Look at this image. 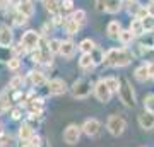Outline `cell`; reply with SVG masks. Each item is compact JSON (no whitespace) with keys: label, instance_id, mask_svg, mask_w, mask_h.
Here are the masks:
<instances>
[{"label":"cell","instance_id":"obj_1","mask_svg":"<svg viewBox=\"0 0 154 147\" xmlns=\"http://www.w3.org/2000/svg\"><path fill=\"white\" fill-rule=\"evenodd\" d=\"M132 58H134V55L130 53V51H127V50L111 48L110 51H106L103 63L108 65V67H125L132 62Z\"/></svg>","mask_w":154,"mask_h":147},{"label":"cell","instance_id":"obj_2","mask_svg":"<svg viewBox=\"0 0 154 147\" xmlns=\"http://www.w3.org/2000/svg\"><path fill=\"white\" fill-rule=\"evenodd\" d=\"M118 94H120L122 103L128 106V108H134L135 106V94H134L132 86L128 84L127 79H122L120 81V87H118Z\"/></svg>","mask_w":154,"mask_h":147},{"label":"cell","instance_id":"obj_3","mask_svg":"<svg viewBox=\"0 0 154 147\" xmlns=\"http://www.w3.org/2000/svg\"><path fill=\"white\" fill-rule=\"evenodd\" d=\"M91 89H93V84L89 79H77L72 86V94L77 99H86L91 94Z\"/></svg>","mask_w":154,"mask_h":147},{"label":"cell","instance_id":"obj_4","mask_svg":"<svg viewBox=\"0 0 154 147\" xmlns=\"http://www.w3.org/2000/svg\"><path fill=\"white\" fill-rule=\"evenodd\" d=\"M106 128H108V132H110L111 135H122L123 132H125L127 128V123L125 120L122 118V116H118V115H113V116H110L108 118V121H106Z\"/></svg>","mask_w":154,"mask_h":147},{"label":"cell","instance_id":"obj_5","mask_svg":"<svg viewBox=\"0 0 154 147\" xmlns=\"http://www.w3.org/2000/svg\"><path fill=\"white\" fill-rule=\"evenodd\" d=\"M39 41H41V36H39V33H36V31H28V33H24V36H22V39H21V43L24 44L26 50L39 48Z\"/></svg>","mask_w":154,"mask_h":147},{"label":"cell","instance_id":"obj_6","mask_svg":"<svg viewBox=\"0 0 154 147\" xmlns=\"http://www.w3.org/2000/svg\"><path fill=\"white\" fill-rule=\"evenodd\" d=\"M81 127L77 125H69L65 128V132H63V140L67 142V144H70V145H74V144H77L79 142V139H81Z\"/></svg>","mask_w":154,"mask_h":147},{"label":"cell","instance_id":"obj_7","mask_svg":"<svg viewBox=\"0 0 154 147\" xmlns=\"http://www.w3.org/2000/svg\"><path fill=\"white\" fill-rule=\"evenodd\" d=\"M65 91H67V86L62 79H53V81L46 82V93L51 94V96H60Z\"/></svg>","mask_w":154,"mask_h":147},{"label":"cell","instance_id":"obj_8","mask_svg":"<svg viewBox=\"0 0 154 147\" xmlns=\"http://www.w3.org/2000/svg\"><path fill=\"white\" fill-rule=\"evenodd\" d=\"M81 128H82V132L86 133V135H89V137H98L99 133H101V123H99L98 120H94V118L86 120Z\"/></svg>","mask_w":154,"mask_h":147},{"label":"cell","instance_id":"obj_9","mask_svg":"<svg viewBox=\"0 0 154 147\" xmlns=\"http://www.w3.org/2000/svg\"><path fill=\"white\" fill-rule=\"evenodd\" d=\"M94 94H96V98H98V101H101V103H108L111 99V91L108 89V86L105 84V81H99L98 84H96V87H94Z\"/></svg>","mask_w":154,"mask_h":147},{"label":"cell","instance_id":"obj_10","mask_svg":"<svg viewBox=\"0 0 154 147\" xmlns=\"http://www.w3.org/2000/svg\"><path fill=\"white\" fill-rule=\"evenodd\" d=\"M12 39H14V34H12L11 27H9V26H2V27H0V46H2V48L11 46Z\"/></svg>","mask_w":154,"mask_h":147},{"label":"cell","instance_id":"obj_11","mask_svg":"<svg viewBox=\"0 0 154 147\" xmlns=\"http://www.w3.org/2000/svg\"><path fill=\"white\" fill-rule=\"evenodd\" d=\"M139 125H140V128H144V130L154 128V113L144 111L142 115H139Z\"/></svg>","mask_w":154,"mask_h":147},{"label":"cell","instance_id":"obj_12","mask_svg":"<svg viewBox=\"0 0 154 147\" xmlns=\"http://www.w3.org/2000/svg\"><path fill=\"white\" fill-rule=\"evenodd\" d=\"M28 111L33 116L41 115V111H43V101L41 99H31V101H28Z\"/></svg>","mask_w":154,"mask_h":147},{"label":"cell","instance_id":"obj_13","mask_svg":"<svg viewBox=\"0 0 154 147\" xmlns=\"http://www.w3.org/2000/svg\"><path fill=\"white\" fill-rule=\"evenodd\" d=\"M120 31H122V26H120L118 21H111L110 24H108V27H106V33H108V36H110L111 39H118Z\"/></svg>","mask_w":154,"mask_h":147},{"label":"cell","instance_id":"obj_14","mask_svg":"<svg viewBox=\"0 0 154 147\" xmlns=\"http://www.w3.org/2000/svg\"><path fill=\"white\" fill-rule=\"evenodd\" d=\"M29 79H31V82H33V86H36V87L46 84V77H45L43 72H38V70L29 72Z\"/></svg>","mask_w":154,"mask_h":147},{"label":"cell","instance_id":"obj_15","mask_svg":"<svg viewBox=\"0 0 154 147\" xmlns=\"http://www.w3.org/2000/svg\"><path fill=\"white\" fill-rule=\"evenodd\" d=\"M74 53H75V44L72 43V41H62L60 55H63L65 58H70Z\"/></svg>","mask_w":154,"mask_h":147},{"label":"cell","instance_id":"obj_16","mask_svg":"<svg viewBox=\"0 0 154 147\" xmlns=\"http://www.w3.org/2000/svg\"><path fill=\"white\" fill-rule=\"evenodd\" d=\"M34 132H33V127H29L28 123L26 125H22L21 128H19V139H21L22 142H29L31 139H33Z\"/></svg>","mask_w":154,"mask_h":147},{"label":"cell","instance_id":"obj_17","mask_svg":"<svg viewBox=\"0 0 154 147\" xmlns=\"http://www.w3.org/2000/svg\"><path fill=\"white\" fill-rule=\"evenodd\" d=\"M63 27H65V31L69 34H75L79 29H81V24L79 22H75L72 17H69V19H65V22H63Z\"/></svg>","mask_w":154,"mask_h":147},{"label":"cell","instance_id":"obj_18","mask_svg":"<svg viewBox=\"0 0 154 147\" xmlns=\"http://www.w3.org/2000/svg\"><path fill=\"white\" fill-rule=\"evenodd\" d=\"M79 67H81V69H84V70L93 69V67H94V62H93V57H91V53H82L81 60H79Z\"/></svg>","mask_w":154,"mask_h":147},{"label":"cell","instance_id":"obj_19","mask_svg":"<svg viewBox=\"0 0 154 147\" xmlns=\"http://www.w3.org/2000/svg\"><path fill=\"white\" fill-rule=\"evenodd\" d=\"M130 33L134 34V36H140V34H144V27H142V21L140 19H134L132 22H130Z\"/></svg>","mask_w":154,"mask_h":147},{"label":"cell","instance_id":"obj_20","mask_svg":"<svg viewBox=\"0 0 154 147\" xmlns=\"http://www.w3.org/2000/svg\"><path fill=\"white\" fill-rule=\"evenodd\" d=\"M77 48L81 50L82 53H91L94 48H96V44H94V41H91V39H82L81 43H79V46Z\"/></svg>","mask_w":154,"mask_h":147},{"label":"cell","instance_id":"obj_21","mask_svg":"<svg viewBox=\"0 0 154 147\" xmlns=\"http://www.w3.org/2000/svg\"><path fill=\"white\" fill-rule=\"evenodd\" d=\"M17 12H21V14H24L26 17H31L34 14V7L31 2H26V4H21V5L17 7Z\"/></svg>","mask_w":154,"mask_h":147},{"label":"cell","instance_id":"obj_22","mask_svg":"<svg viewBox=\"0 0 154 147\" xmlns=\"http://www.w3.org/2000/svg\"><path fill=\"white\" fill-rule=\"evenodd\" d=\"M60 5H62L60 0H45V7H46V11H50L51 14H57V12L60 11Z\"/></svg>","mask_w":154,"mask_h":147},{"label":"cell","instance_id":"obj_23","mask_svg":"<svg viewBox=\"0 0 154 147\" xmlns=\"http://www.w3.org/2000/svg\"><path fill=\"white\" fill-rule=\"evenodd\" d=\"M120 0H106V12H110V14H116V12L120 11Z\"/></svg>","mask_w":154,"mask_h":147},{"label":"cell","instance_id":"obj_24","mask_svg":"<svg viewBox=\"0 0 154 147\" xmlns=\"http://www.w3.org/2000/svg\"><path fill=\"white\" fill-rule=\"evenodd\" d=\"M135 79H137L139 82L147 81V79H149V70H147V65L139 67L137 70H135Z\"/></svg>","mask_w":154,"mask_h":147},{"label":"cell","instance_id":"obj_25","mask_svg":"<svg viewBox=\"0 0 154 147\" xmlns=\"http://www.w3.org/2000/svg\"><path fill=\"white\" fill-rule=\"evenodd\" d=\"M140 21H142L144 33H151V31H154V17H151V16H146L144 19H140Z\"/></svg>","mask_w":154,"mask_h":147},{"label":"cell","instance_id":"obj_26","mask_svg":"<svg viewBox=\"0 0 154 147\" xmlns=\"http://www.w3.org/2000/svg\"><path fill=\"white\" fill-rule=\"evenodd\" d=\"M118 39H120L123 44H130V43H132V39H134V34L130 33V29H128V31H120Z\"/></svg>","mask_w":154,"mask_h":147},{"label":"cell","instance_id":"obj_27","mask_svg":"<svg viewBox=\"0 0 154 147\" xmlns=\"http://www.w3.org/2000/svg\"><path fill=\"white\" fill-rule=\"evenodd\" d=\"M91 57H93L94 65H98V63H103V60H105V53H103L101 50H98V48H94L93 51H91Z\"/></svg>","mask_w":154,"mask_h":147},{"label":"cell","instance_id":"obj_28","mask_svg":"<svg viewBox=\"0 0 154 147\" xmlns=\"http://www.w3.org/2000/svg\"><path fill=\"white\" fill-rule=\"evenodd\" d=\"M48 50L51 53H60V46H62V41L60 39H50L48 43H46Z\"/></svg>","mask_w":154,"mask_h":147},{"label":"cell","instance_id":"obj_29","mask_svg":"<svg viewBox=\"0 0 154 147\" xmlns=\"http://www.w3.org/2000/svg\"><path fill=\"white\" fill-rule=\"evenodd\" d=\"M105 81V84L108 86V89H110L111 93H115V91H118V79H115V77H106V79H103Z\"/></svg>","mask_w":154,"mask_h":147},{"label":"cell","instance_id":"obj_30","mask_svg":"<svg viewBox=\"0 0 154 147\" xmlns=\"http://www.w3.org/2000/svg\"><path fill=\"white\" fill-rule=\"evenodd\" d=\"M0 147H14V139L11 135L0 133Z\"/></svg>","mask_w":154,"mask_h":147},{"label":"cell","instance_id":"obj_31","mask_svg":"<svg viewBox=\"0 0 154 147\" xmlns=\"http://www.w3.org/2000/svg\"><path fill=\"white\" fill-rule=\"evenodd\" d=\"M144 108L151 113H154V94H147L144 98Z\"/></svg>","mask_w":154,"mask_h":147},{"label":"cell","instance_id":"obj_32","mask_svg":"<svg viewBox=\"0 0 154 147\" xmlns=\"http://www.w3.org/2000/svg\"><path fill=\"white\" fill-rule=\"evenodd\" d=\"M22 84H24V77H22V75L12 77V81L9 82V86H11L12 89H19V87H22Z\"/></svg>","mask_w":154,"mask_h":147},{"label":"cell","instance_id":"obj_33","mask_svg":"<svg viewBox=\"0 0 154 147\" xmlns=\"http://www.w3.org/2000/svg\"><path fill=\"white\" fill-rule=\"evenodd\" d=\"M26 22H28V17L24 16V14L17 12L16 16H14V24H16V26H24Z\"/></svg>","mask_w":154,"mask_h":147},{"label":"cell","instance_id":"obj_34","mask_svg":"<svg viewBox=\"0 0 154 147\" xmlns=\"http://www.w3.org/2000/svg\"><path fill=\"white\" fill-rule=\"evenodd\" d=\"M72 19L75 22H79V24H82L84 21H86V12L84 11H75L74 14H72Z\"/></svg>","mask_w":154,"mask_h":147},{"label":"cell","instance_id":"obj_35","mask_svg":"<svg viewBox=\"0 0 154 147\" xmlns=\"http://www.w3.org/2000/svg\"><path fill=\"white\" fill-rule=\"evenodd\" d=\"M12 51H14V55H16L17 58H19V57H22V55L26 53L28 50L24 48V44H22V43H19V44H16V46L12 48Z\"/></svg>","mask_w":154,"mask_h":147},{"label":"cell","instance_id":"obj_36","mask_svg":"<svg viewBox=\"0 0 154 147\" xmlns=\"http://www.w3.org/2000/svg\"><path fill=\"white\" fill-rule=\"evenodd\" d=\"M31 60L36 62V63H43V57H41V50L36 48L33 50V55H31Z\"/></svg>","mask_w":154,"mask_h":147},{"label":"cell","instance_id":"obj_37","mask_svg":"<svg viewBox=\"0 0 154 147\" xmlns=\"http://www.w3.org/2000/svg\"><path fill=\"white\" fill-rule=\"evenodd\" d=\"M7 65H9V69H11V70H17V69L21 67V60H19L17 57H14V58H11V60H9V63H7Z\"/></svg>","mask_w":154,"mask_h":147},{"label":"cell","instance_id":"obj_38","mask_svg":"<svg viewBox=\"0 0 154 147\" xmlns=\"http://www.w3.org/2000/svg\"><path fill=\"white\" fill-rule=\"evenodd\" d=\"M146 16H149V14H147V9L140 5V7L137 9V12H135V17H137V19H144Z\"/></svg>","mask_w":154,"mask_h":147},{"label":"cell","instance_id":"obj_39","mask_svg":"<svg viewBox=\"0 0 154 147\" xmlns=\"http://www.w3.org/2000/svg\"><path fill=\"white\" fill-rule=\"evenodd\" d=\"M72 7H74V2H72V0H63L60 9L62 11H72Z\"/></svg>","mask_w":154,"mask_h":147},{"label":"cell","instance_id":"obj_40","mask_svg":"<svg viewBox=\"0 0 154 147\" xmlns=\"http://www.w3.org/2000/svg\"><path fill=\"white\" fill-rule=\"evenodd\" d=\"M146 9H147V14L151 17H154V2H151V4H149L147 7H146Z\"/></svg>","mask_w":154,"mask_h":147},{"label":"cell","instance_id":"obj_41","mask_svg":"<svg viewBox=\"0 0 154 147\" xmlns=\"http://www.w3.org/2000/svg\"><path fill=\"white\" fill-rule=\"evenodd\" d=\"M53 24H62V16L58 14V12L53 16Z\"/></svg>","mask_w":154,"mask_h":147},{"label":"cell","instance_id":"obj_42","mask_svg":"<svg viewBox=\"0 0 154 147\" xmlns=\"http://www.w3.org/2000/svg\"><path fill=\"white\" fill-rule=\"evenodd\" d=\"M12 118H14V120H19V118H21V109H14V111H12Z\"/></svg>","mask_w":154,"mask_h":147},{"label":"cell","instance_id":"obj_43","mask_svg":"<svg viewBox=\"0 0 154 147\" xmlns=\"http://www.w3.org/2000/svg\"><path fill=\"white\" fill-rule=\"evenodd\" d=\"M147 70H149V77H154V63H149Z\"/></svg>","mask_w":154,"mask_h":147},{"label":"cell","instance_id":"obj_44","mask_svg":"<svg viewBox=\"0 0 154 147\" xmlns=\"http://www.w3.org/2000/svg\"><path fill=\"white\" fill-rule=\"evenodd\" d=\"M9 5H12V7H19V5H21V0H9Z\"/></svg>","mask_w":154,"mask_h":147},{"label":"cell","instance_id":"obj_45","mask_svg":"<svg viewBox=\"0 0 154 147\" xmlns=\"http://www.w3.org/2000/svg\"><path fill=\"white\" fill-rule=\"evenodd\" d=\"M7 5H9V0H0V9H4Z\"/></svg>","mask_w":154,"mask_h":147},{"label":"cell","instance_id":"obj_46","mask_svg":"<svg viewBox=\"0 0 154 147\" xmlns=\"http://www.w3.org/2000/svg\"><path fill=\"white\" fill-rule=\"evenodd\" d=\"M39 147H50V144H48V142H46V140H43V142H41V145H39Z\"/></svg>","mask_w":154,"mask_h":147},{"label":"cell","instance_id":"obj_47","mask_svg":"<svg viewBox=\"0 0 154 147\" xmlns=\"http://www.w3.org/2000/svg\"><path fill=\"white\" fill-rule=\"evenodd\" d=\"M0 133H2V123H0Z\"/></svg>","mask_w":154,"mask_h":147},{"label":"cell","instance_id":"obj_48","mask_svg":"<svg viewBox=\"0 0 154 147\" xmlns=\"http://www.w3.org/2000/svg\"><path fill=\"white\" fill-rule=\"evenodd\" d=\"M151 2H154V0H151Z\"/></svg>","mask_w":154,"mask_h":147}]
</instances>
